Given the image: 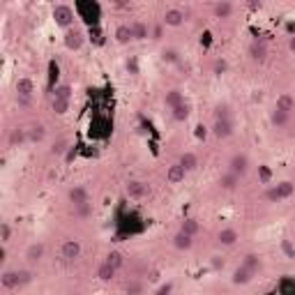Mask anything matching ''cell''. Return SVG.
I'll list each match as a JSON object with an SVG mask.
<instances>
[{
	"label": "cell",
	"instance_id": "obj_1",
	"mask_svg": "<svg viewBox=\"0 0 295 295\" xmlns=\"http://www.w3.org/2000/svg\"><path fill=\"white\" fill-rule=\"evenodd\" d=\"M81 251H83V245H81V240H76V238H70V240H65L60 245V258L65 260V263H74V260L81 258Z\"/></svg>",
	"mask_w": 295,
	"mask_h": 295
},
{
	"label": "cell",
	"instance_id": "obj_2",
	"mask_svg": "<svg viewBox=\"0 0 295 295\" xmlns=\"http://www.w3.org/2000/svg\"><path fill=\"white\" fill-rule=\"evenodd\" d=\"M53 21H55V25L70 30L72 23H74V10H72L70 5H55L53 7Z\"/></svg>",
	"mask_w": 295,
	"mask_h": 295
},
{
	"label": "cell",
	"instance_id": "obj_3",
	"mask_svg": "<svg viewBox=\"0 0 295 295\" xmlns=\"http://www.w3.org/2000/svg\"><path fill=\"white\" fill-rule=\"evenodd\" d=\"M44 256H46V245L37 240V242H30V245L25 247L23 258H25V263H28V265H37V263H42Z\"/></svg>",
	"mask_w": 295,
	"mask_h": 295
},
{
	"label": "cell",
	"instance_id": "obj_4",
	"mask_svg": "<svg viewBox=\"0 0 295 295\" xmlns=\"http://www.w3.org/2000/svg\"><path fill=\"white\" fill-rule=\"evenodd\" d=\"M249 166H251V164H249V157H247L245 152H235V155L228 159V171H231V173H235L238 178L247 175Z\"/></svg>",
	"mask_w": 295,
	"mask_h": 295
},
{
	"label": "cell",
	"instance_id": "obj_5",
	"mask_svg": "<svg viewBox=\"0 0 295 295\" xmlns=\"http://www.w3.org/2000/svg\"><path fill=\"white\" fill-rule=\"evenodd\" d=\"M125 191H127L129 199L141 201V199H145V196L150 194V187H148V182H143V180H127Z\"/></svg>",
	"mask_w": 295,
	"mask_h": 295
},
{
	"label": "cell",
	"instance_id": "obj_6",
	"mask_svg": "<svg viewBox=\"0 0 295 295\" xmlns=\"http://www.w3.org/2000/svg\"><path fill=\"white\" fill-rule=\"evenodd\" d=\"M187 14L180 10V7H169V10L164 12V16H161V23L169 25V28H180L182 23H185Z\"/></svg>",
	"mask_w": 295,
	"mask_h": 295
},
{
	"label": "cell",
	"instance_id": "obj_7",
	"mask_svg": "<svg viewBox=\"0 0 295 295\" xmlns=\"http://www.w3.org/2000/svg\"><path fill=\"white\" fill-rule=\"evenodd\" d=\"M247 53H249V58L254 62H263L268 58V44L263 40H254L249 44V49H247Z\"/></svg>",
	"mask_w": 295,
	"mask_h": 295
},
{
	"label": "cell",
	"instance_id": "obj_8",
	"mask_svg": "<svg viewBox=\"0 0 295 295\" xmlns=\"http://www.w3.org/2000/svg\"><path fill=\"white\" fill-rule=\"evenodd\" d=\"M67 199H70V203H72V205L90 203V194H88V189H85L83 185H74V187H70V191H67Z\"/></svg>",
	"mask_w": 295,
	"mask_h": 295
},
{
	"label": "cell",
	"instance_id": "obj_9",
	"mask_svg": "<svg viewBox=\"0 0 295 295\" xmlns=\"http://www.w3.org/2000/svg\"><path fill=\"white\" fill-rule=\"evenodd\" d=\"M28 141V127H14L7 136V148H21Z\"/></svg>",
	"mask_w": 295,
	"mask_h": 295
},
{
	"label": "cell",
	"instance_id": "obj_10",
	"mask_svg": "<svg viewBox=\"0 0 295 295\" xmlns=\"http://www.w3.org/2000/svg\"><path fill=\"white\" fill-rule=\"evenodd\" d=\"M65 46L70 51H79L81 46H83V32H81L79 28H70V30H65Z\"/></svg>",
	"mask_w": 295,
	"mask_h": 295
},
{
	"label": "cell",
	"instance_id": "obj_11",
	"mask_svg": "<svg viewBox=\"0 0 295 295\" xmlns=\"http://www.w3.org/2000/svg\"><path fill=\"white\" fill-rule=\"evenodd\" d=\"M0 286L5 290H14L21 288V281H19V270H3L0 275Z\"/></svg>",
	"mask_w": 295,
	"mask_h": 295
},
{
	"label": "cell",
	"instance_id": "obj_12",
	"mask_svg": "<svg viewBox=\"0 0 295 295\" xmlns=\"http://www.w3.org/2000/svg\"><path fill=\"white\" fill-rule=\"evenodd\" d=\"M113 37L118 44H129L134 42V32H132V23H118L113 30Z\"/></svg>",
	"mask_w": 295,
	"mask_h": 295
},
{
	"label": "cell",
	"instance_id": "obj_13",
	"mask_svg": "<svg viewBox=\"0 0 295 295\" xmlns=\"http://www.w3.org/2000/svg\"><path fill=\"white\" fill-rule=\"evenodd\" d=\"M238 240H240V233L235 228H231V226H226V228H221L219 233H217V242H219L221 247H233Z\"/></svg>",
	"mask_w": 295,
	"mask_h": 295
},
{
	"label": "cell",
	"instance_id": "obj_14",
	"mask_svg": "<svg viewBox=\"0 0 295 295\" xmlns=\"http://www.w3.org/2000/svg\"><path fill=\"white\" fill-rule=\"evenodd\" d=\"M185 178H187V171L182 169L178 161H175V164H171L169 169H166V182H169V185H180Z\"/></svg>",
	"mask_w": 295,
	"mask_h": 295
},
{
	"label": "cell",
	"instance_id": "obj_15",
	"mask_svg": "<svg viewBox=\"0 0 295 295\" xmlns=\"http://www.w3.org/2000/svg\"><path fill=\"white\" fill-rule=\"evenodd\" d=\"M212 134H215V139L219 141H226L231 134H233V122L228 120H215V125H212Z\"/></svg>",
	"mask_w": 295,
	"mask_h": 295
},
{
	"label": "cell",
	"instance_id": "obj_16",
	"mask_svg": "<svg viewBox=\"0 0 295 295\" xmlns=\"http://www.w3.org/2000/svg\"><path fill=\"white\" fill-rule=\"evenodd\" d=\"M171 242H173V247L178 251H189L191 247H194V238L187 233H182V231H178V233L171 238Z\"/></svg>",
	"mask_w": 295,
	"mask_h": 295
},
{
	"label": "cell",
	"instance_id": "obj_17",
	"mask_svg": "<svg viewBox=\"0 0 295 295\" xmlns=\"http://www.w3.org/2000/svg\"><path fill=\"white\" fill-rule=\"evenodd\" d=\"M254 272H249L245 268V265H240V268H235L233 270V277H231V281H233L235 286H247V284H251V279H254Z\"/></svg>",
	"mask_w": 295,
	"mask_h": 295
},
{
	"label": "cell",
	"instance_id": "obj_18",
	"mask_svg": "<svg viewBox=\"0 0 295 295\" xmlns=\"http://www.w3.org/2000/svg\"><path fill=\"white\" fill-rule=\"evenodd\" d=\"M16 95L21 97H30L35 95V83H32V79H28V76H21L19 81H16Z\"/></svg>",
	"mask_w": 295,
	"mask_h": 295
},
{
	"label": "cell",
	"instance_id": "obj_19",
	"mask_svg": "<svg viewBox=\"0 0 295 295\" xmlns=\"http://www.w3.org/2000/svg\"><path fill=\"white\" fill-rule=\"evenodd\" d=\"M238 185H240V178H238L235 173H231V171H226V173L219 175V187L224 191H235Z\"/></svg>",
	"mask_w": 295,
	"mask_h": 295
},
{
	"label": "cell",
	"instance_id": "obj_20",
	"mask_svg": "<svg viewBox=\"0 0 295 295\" xmlns=\"http://www.w3.org/2000/svg\"><path fill=\"white\" fill-rule=\"evenodd\" d=\"M132 32H134V42H145L150 37V25L145 21H132Z\"/></svg>",
	"mask_w": 295,
	"mask_h": 295
},
{
	"label": "cell",
	"instance_id": "obj_21",
	"mask_svg": "<svg viewBox=\"0 0 295 295\" xmlns=\"http://www.w3.org/2000/svg\"><path fill=\"white\" fill-rule=\"evenodd\" d=\"M44 139H46L44 122H32V125L28 127V141H30V143H42Z\"/></svg>",
	"mask_w": 295,
	"mask_h": 295
},
{
	"label": "cell",
	"instance_id": "obj_22",
	"mask_svg": "<svg viewBox=\"0 0 295 295\" xmlns=\"http://www.w3.org/2000/svg\"><path fill=\"white\" fill-rule=\"evenodd\" d=\"M233 3H228V0H219V3H215L212 5V14H215V19H228L231 14H233Z\"/></svg>",
	"mask_w": 295,
	"mask_h": 295
},
{
	"label": "cell",
	"instance_id": "obj_23",
	"mask_svg": "<svg viewBox=\"0 0 295 295\" xmlns=\"http://www.w3.org/2000/svg\"><path fill=\"white\" fill-rule=\"evenodd\" d=\"M164 104L169 106L171 111L175 109V106H180V104H185V95H182V90H178V88H173V90H169L164 95Z\"/></svg>",
	"mask_w": 295,
	"mask_h": 295
},
{
	"label": "cell",
	"instance_id": "obj_24",
	"mask_svg": "<svg viewBox=\"0 0 295 295\" xmlns=\"http://www.w3.org/2000/svg\"><path fill=\"white\" fill-rule=\"evenodd\" d=\"M115 275H118V270H115L113 265H109L106 260H102L100 268H97V279L100 281H113Z\"/></svg>",
	"mask_w": 295,
	"mask_h": 295
},
{
	"label": "cell",
	"instance_id": "obj_25",
	"mask_svg": "<svg viewBox=\"0 0 295 295\" xmlns=\"http://www.w3.org/2000/svg\"><path fill=\"white\" fill-rule=\"evenodd\" d=\"M275 109H279V111H284V113H288V115H290V111L295 109V100H293V95H288V92H281V95L277 97Z\"/></svg>",
	"mask_w": 295,
	"mask_h": 295
},
{
	"label": "cell",
	"instance_id": "obj_26",
	"mask_svg": "<svg viewBox=\"0 0 295 295\" xmlns=\"http://www.w3.org/2000/svg\"><path fill=\"white\" fill-rule=\"evenodd\" d=\"M178 164L182 166V169L189 173V171H196L199 169V157L194 155V152H182L180 159H178Z\"/></svg>",
	"mask_w": 295,
	"mask_h": 295
},
{
	"label": "cell",
	"instance_id": "obj_27",
	"mask_svg": "<svg viewBox=\"0 0 295 295\" xmlns=\"http://www.w3.org/2000/svg\"><path fill=\"white\" fill-rule=\"evenodd\" d=\"M106 263L109 265H113L115 270L120 272L122 268H125V254H122V251H118V249H113V251H109V254H106Z\"/></svg>",
	"mask_w": 295,
	"mask_h": 295
},
{
	"label": "cell",
	"instance_id": "obj_28",
	"mask_svg": "<svg viewBox=\"0 0 295 295\" xmlns=\"http://www.w3.org/2000/svg\"><path fill=\"white\" fill-rule=\"evenodd\" d=\"M189 113H191V104H189V102H185V104H180V106H175V109L171 111V115H173L175 122H185L187 118H189Z\"/></svg>",
	"mask_w": 295,
	"mask_h": 295
},
{
	"label": "cell",
	"instance_id": "obj_29",
	"mask_svg": "<svg viewBox=\"0 0 295 295\" xmlns=\"http://www.w3.org/2000/svg\"><path fill=\"white\" fill-rule=\"evenodd\" d=\"M242 265H245L249 272H254V275H258L260 270V256L258 254H247L245 260H242Z\"/></svg>",
	"mask_w": 295,
	"mask_h": 295
},
{
	"label": "cell",
	"instance_id": "obj_30",
	"mask_svg": "<svg viewBox=\"0 0 295 295\" xmlns=\"http://www.w3.org/2000/svg\"><path fill=\"white\" fill-rule=\"evenodd\" d=\"M277 191H279V199H281V201L290 199V196L295 194V182H290V180L279 182V185H277Z\"/></svg>",
	"mask_w": 295,
	"mask_h": 295
},
{
	"label": "cell",
	"instance_id": "obj_31",
	"mask_svg": "<svg viewBox=\"0 0 295 295\" xmlns=\"http://www.w3.org/2000/svg\"><path fill=\"white\" fill-rule=\"evenodd\" d=\"M288 118H290L288 113H284V111L275 109V111H272V115H270V122L275 127H286V125H288Z\"/></svg>",
	"mask_w": 295,
	"mask_h": 295
},
{
	"label": "cell",
	"instance_id": "obj_32",
	"mask_svg": "<svg viewBox=\"0 0 295 295\" xmlns=\"http://www.w3.org/2000/svg\"><path fill=\"white\" fill-rule=\"evenodd\" d=\"M180 231H182V233H187V235H191V238H194V235L201 231V224H199L196 219H191V217H189V219H185V221L180 224Z\"/></svg>",
	"mask_w": 295,
	"mask_h": 295
},
{
	"label": "cell",
	"instance_id": "obj_33",
	"mask_svg": "<svg viewBox=\"0 0 295 295\" xmlns=\"http://www.w3.org/2000/svg\"><path fill=\"white\" fill-rule=\"evenodd\" d=\"M70 106H72V100H51V109L58 115H65L70 111Z\"/></svg>",
	"mask_w": 295,
	"mask_h": 295
},
{
	"label": "cell",
	"instance_id": "obj_34",
	"mask_svg": "<svg viewBox=\"0 0 295 295\" xmlns=\"http://www.w3.org/2000/svg\"><path fill=\"white\" fill-rule=\"evenodd\" d=\"M67 150H70V141H67V139L55 141V143L51 145V155H53V157H62Z\"/></svg>",
	"mask_w": 295,
	"mask_h": 295
},
{
	"label": "cell",
	"instance_id": "obj_35",
	"mask_svg": "<svg viewBox=\"0 0 295 295\" xmlns=\"http://www.w3.org/2000/svg\"><path fill=\"white\" fill-rule=\"evenodd\" d=\"M53 100H72V85L62 83L53 88Z\"/></svg>",
	"mask_w": 295,
	"mask_h": 295
},
{
	"label": "cell",
	"instance_id": "obj_36",
	"mask_svg": "<svg viewBox=\"0 0 295 295\" xmlns=\"http://www.w3.org/2000/svg\"><path fill=\"white\" fill-rule=\"evenodd\" d=\"M74 217H79V219H88V217H92V203L74 205Z\"/></svg>",
	"mask_w": 295,
	"mask_h": 295
},
{
	"label": "cell",
	"instance_id": "obj_37",
	"mask_svg": "<svg viewBox=\"0 0 295 295\" xmlns=\"http://www.w3.org/2000/svg\"><path fill=\"white\" fill-rule=\"evenodd\" d=\"M12 233H14V231H12V224L10 221H3V224H0V245H7V242L12 240Z\"/></svg>",
	"mask_w": 295,
	"mask_h": 295
},
{
	"label": "cell",
	"instance_id": "obj_38",
	"mask_svg": "<svg viewBox=\"0 0 295 295\" xmlns=\"http://www.w3.org/2000/svg\"><path fill=\"white\" fill-rule=\"evenodd\" d=\"M263 199L268 201V203H279V191H277V185H268L263 191Z\"/></svg>",
	"mask_w": 295,
	"mask_h": 295
},
{
	"label": "cell",
	"instance_id": "obj_39",
	"mask_svg": "<svg viewBox=\"0 0 295 295\" xmlns=\"http://www.w3.org/2000/svg\"><path fill=\"white\" fill-rule=\"evenodd\" d=\"M161 60L169 62V65H178L180 62V53L175 49H164V53H161Z\"/></svg>",
	"mask_w": 295,
	"mask_h": 295
},
{
	"label": "cell",
	"instance_id": "obj_40",
	"mask_svg": "<svg viewBox=\"0 0 295 295\" xmlns=\"http://www.w3.org/2000/svg\"><path fill=\"white\" fill-rule=\"evenodd\" d=\"M32 279H35V275H32V270H19V281H21V288L28 284H32Z\"/></svg>",
	"mask_w": 295,
	"mask_h": 295
},
{
	"label": "cell",
	"instance_id": "obj_41",
	"mask_svg": "<svg viewBox=\"0 0 295 295\" xmlns=\"http://www.w3.org/2000/svg\"><path fill=\"white\" fill-rule=\"evenodd\" d=\"M258 178L263 185H270V178H272V171L268 166H258Z\"/></svg>",
	"mask_w": 295,
	"mask_h": 295
},
{
	"label": "cell",
	"instance_id": "obj_42",
	"mask_svg": "<svg viewBox=\"0 0 295 295\" xmlns=\"http://www.w3.org/2000/svg\"><path fill=\"white\" fill-rule=\"evenodd\" d=\"M125 293L127 295H143V286L136 284V281H129V284H127V288H125Z\"/></svg>",
	"mask_w": 295,
	"mask_h": 295
},
{
	"label": "cell",
	"instance_id": "obj_43",
	"mask_svg": "<svg viewBox=\"0 0 295 295\" xmlns=\"http://www.w3.org/2000/svg\"><path fill=\"white\" fill-rule=\"evenodd\" d=\"M161 28H164V23L150 25V40H161Z\"/></svg>",
	"mask_w": 295,
	"mask_h": 295
},
{
	"label": "cell",
	"instance_id": "obj_44",
	"mask_svg": "<svg viewBox=\"0 0 295 295\" xmlns=\"http://www.w3.org/2000/svg\"><path fill=\"white\" fill-rule=\"evenodd\" d=\"M212 70H215V74H224V72L228 70V65H226V60H215Z\"/></svg>",
	"mask_w": 295,
	"mask_h": 295
},
{
	"label": "cell",
	"instance_id": "obj_45",
	"mask_svg": "<svg viewBox=\"0 0 295 295\" xmlns=\"http://www.w3.org/2000/svg\"><path fill=\"white\" fill-rule=\"evenodd\" d=\"M16 104H19L21 109H28V106L32 104V100H30V97H21V95H16Z\"/></svg>",
	"mask_w": 295,
	"mask_h": 295
},
{
	"label": "cell",
	"instance_id": "obj_46",
	"mask_svg": "<svg viewBox=\"0 0 295 295\" xmlns=\"http://www.w3.org/2000/svg\"><path fill=\"white\" fill-rule=\"evenodd\" d=\"M171 290H173V284H164V286H159V290H157V295H171Z\"/></svg>",
	"mask_w": 295,
	"mask_h": 295
},
{
	"label": "cell",
	"instance_id": "obj_47",
	"mask_svg": "<svg viewBox=\"0 0 295 295\" xmlns=\"http://www.w3.org/2000/svg\"><path fill=\"white\" fill-rule=\"evenodd\" d=\"M58 72H60V70H58V65H55V62H51V81H58V76H60Z\"/></svg>",
	"mask_w": 295,
	"mask_h": 295
},
{
	"label": "cell",
	"instance_id": "obj_48",
	"mask_svg": "<svg viewBox=\"0 0 295 295\" xmlns=\"http://www.w3.org/2000/svg\"><path fill=\"white\" fill-rule=\"evenodd\" d=\"M284 251H286L288 256H295V249L290 247V242H288V240H284Z\"/></svg>",
	"mask_w": 295,
	"mask_h": 295
},
{
	"label": "cell",
	"instance_id": "obj_49",
	"mask_svg": "<svg viewBox=\"0 0 295 295\" xmlns=\"http://www.w3.org/2000/svg\"><path fill=\"white\" fill-rule=\"evenodd\" d=\"M0 260H7V245L0 247Z\"/></svg>",
	"mask_w": 295,
	"mask_h": 295
},
{
	"label": "cell",
	"instance_id": "obj_50",
	"mask_svg": "<svg viewBox=\"0 0 295 295\" xmlns=\"http://www.w3.org/2000/svg\"><path fill=\"white\" fill-rule=\"evenodd\" d=\"M288 49H290V51H293V53H295V35H293V37H290V40H288Z\"/></svg>",
	"mask_w": 295,
	"mask_h": 295
}]
</instances>
